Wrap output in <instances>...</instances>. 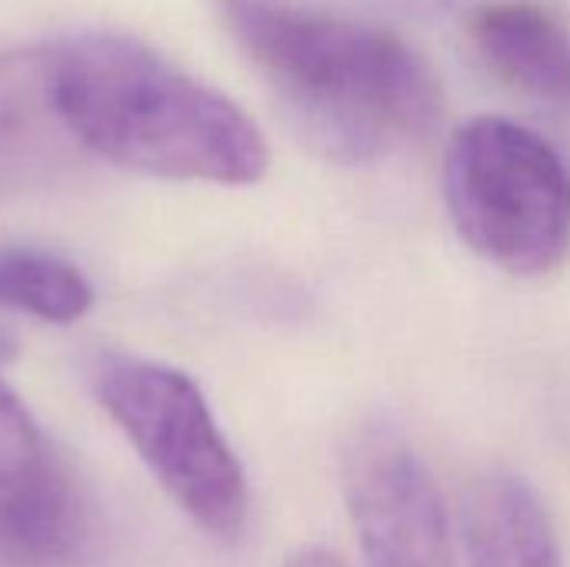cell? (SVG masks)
I'll list each match as a JSON object with an SVG mask.
<instances>
[{
  "instance_id": "7a4b0ae2",
  "label": "cell",
  "mask_w": 570,
  "mask_h": 567,
  "mask_svg": "<svg viewBox=\"0 0 570 567\" xmlns=\"http://www.w3.org/2000/svg\"><path fill=\"white\" fill-rule=\"evenodd\" d=\"M53 100L77 147L170 180L257 184L271 150L224 94L117 33L50 43Z\"/></svg>"
},
{
  "instance_id": "52a82bcc",
  "label": "cell",
  "mask_w": 570,
  "mask_h": 567,
  "mask_svg": "<svg viewBox=\"0 0 570 567\" xmlns=\"http://www.w3.org/2000/svg\"><path fill=\"white\" fill-rule=\"evenodd\" d=\"M461 518L471 567H568L548 505L518 471H484Z\"/></svg>"
},
{
  "instance_id": "ba28073f",
  "label": "cell",
  "mask_w": 570,
  "mask_h": 567,
  "mask_svg": "<svg viewBox=\"0 0 570 567\" xmlns=\"http://www.w3.org/2000/svg\"><path fill=\"white\" fill-rule=\"evenodd\" d=\"M73 137L53 100L50 47L0 53V190L30 184L63 164Z\"/></svg>"
},
{
  "instance_id": "8992f818",
  "label": "cell",
  "mask_w": 570,
  "mask_h": 567,
  "mask_svg": "<svg viewBox=\"0 0 570 567\" xmlns=\"http://www.w3.org/2000/svg\"><path fill=\"white\" fill-rule=\"evenodd\" d=\"M83 505L47 438L0 381V561L70 567L87 551Z\"/></svg>"
},
{
  "instance_id": "9c48e42d",
  "label": "cell",
  "mask_w": 570,
  "mask_h": 567,
  "mask_svg": "<svg viewBox=\"0 0 570 567\" xmlns=\"http://www.w3.org/2000/svg\"><path fill=\"white\" fill-rule=\"evenodd\" d=\"M471 37L484 63L518 90L570 107V33L534 3H491Z\"/></svg>"
},
{
  "instance_id": "277c9868",
  "label": "cell",
  "mask_w": 570,
  "mask_h": 567,
  "mask_svg": "<svg viewBox=\"0 0 570 567\" xmlns=\"http://www.w3.org/2000/svg\"><path fill=\"white\" fill-rule=\"evenodd\" d=\"M94 394L174 505L210 538L237 541L247 525V478L194 378L170 364L104 354Z\"/></svg>"
},
{
  "instance_id": "5b68a950",
  "label": "cell",
  "mask_w": 570,
  "mask_h": 567,
  "mask_svg": "<svg viewBox=\"0 0 570 567\" xmlns=\"http://www.w3.org/2000/svg\"><path fill=\"white\" fill-rule=\"evenodd\" d=\"M344 501L364 567H458L444 495L397 428L377 421L351 438Z\"/></svg>"
},
{
  "instance_id": "3957f363",
  "label": "cell",
  "mask_w": 570,
  "mask_h": 567,
  "mask_svg": "<svg viewBox=\"0 0 570 567\" xmlns=\"http://www.w3.org/2000/svg\"><path fill=\"white\" fill-rule=\"evenodd\" d=\"M444 197L461 241L488 264L541 277L570 254V167L531 127L474 117L448 144Z\"/></svg>"
},
{
  "instance_id": "6da1fadb",
  "label": "cell",
  "mask_w": 570,
  "mask_h": 567,
  "mask_svg": "<svg viewBox=\"0 0 570 567\" xmlns=\"http://www.w3.org/2000/svg\"><path fill=\"white\" fill-rule=\"evenodd\" d=\"M214 3L304 137L331 160L387 157L441 120V84L401 37L291 0Z\"/></svg>"
},
{
  "instance_id": "8fae6325",
  "label": "cell",
  "mask_w": 570,
  "mask_h": 567,
  "mask_svg": "<svg viewBox=\"0 0 570 567\" xmlns=\"http://www.w3.org/2000/svg\"><path fill=\"white\" fill-rule=\"evenodd\" d=\"M284 567H347L334 551H327V548H301L297 555H291L287 558V565Z\"/></svg>"
},
{
  "instance_id": "30bf717a",
  "label": "cell",
  "mask_w": 570,
  "mask_h": 567,
  "mask_svg": "<svg viewBox=\"0 0 570 567\" xmlns=\"http://www.w3.org/2000/svg\"><path fill=\"white\" fill-rule=\"evenodd\" d=\"M90 307L94 287L77 264L37 247H0V311L73 324Z\"/></svg>"
}]
</instances>
